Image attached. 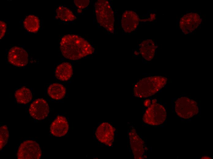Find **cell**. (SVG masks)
Listing matches in <instances>:
<instances>
[{"instance_id":"8","label":"cell","mask_w":213,"mask_h":159,"mask_svg":"<svg viewBox=\"0 0 213 159\" xmlns=\"http://www.w3.org/2000/svg\"><path fill=\"white\" fill-rule=\"evenodd\" d=\"M128 135L134 158L136 159L144 158L145 150L144 141L140 137L133 128H132L129 130Z\"/></svg>"},{"instance_id":"11","label":"cell","mask_w":213,"mask_h":159,"mask_svg":"<svg viewBox=\"0 0 213 159\" xmlns=\"http://www.w3.org/2000/svg\"><path fill=\"white\" fill-rule=\"evenodd\" d=\"M8 60L12 64L17 67H23L28 61V55L22 48L14 46L11 48L8 53Z\"/></svg>"},{"instance_id":"14","label":"cell","mask_w":213,"mask_h":159,"mask_svg":"<svg viewBox=\"0 0 213 159\" xmlns=\"http://www.w3.org/2000/svg\"><path fill=\"white\" fill-rule=\"evenodd\" d=\"M140 47V53L144 58L148 61L153 59L157 46L152 40L143 41Z\"/></svg>"},{"instance_id":"24","label":"cell","mask_w":213,"mask_h":159,"mask_svg":"<svg viewBox=\"0 0 213 159\" xmlns=\"http://www.w3.org/2000/svg\"><path fill=\"white\" fill-rule=\"evenodd\" d=\"M82 9H79L77 10L78 12L79 13H81L82 12Z\"/></svg>"},{"instance_id":"10","label":"cell","mask_w":213,"mask_h":159,"mask_svg":"<svg viewBox=\"0 0 213 159\" xmlns=\"http://www.w3.org/2000/svg\"><path fill=\"white\" fill-rule=\"evenodd\" d=\"M49 112V108L47 102L42 98H38L32 103L29 108L31 116L36 120L45 118Z\"/></svg>"},{"instance_id":"22","label":"cell","mask_w":213,"mask_h":159,"mask_svg":"<svg viewBox=\"0 0 213 159\" xmlns=\"http://www.w3.org/2000/svg\"><path fill=\"white\" fill-rule=\"evenodd\" d=\"M6 24L3 21L0 20V39L4 36L6 31Z\"/></svg>"},{"instance_id":"25","label":"cell","mask_w":213,"mask_h":159,"mask_svg":"<svg viewBox=\"0 0 213 159\" xmlns=\"http://www.w3.org/2000/svg\"><path fill=\"white\" fill-rule=\"evenodd\" d=\"M156 99H154L152 101V103H155L156 102Z\"/></svg>"},{"instance_id":"21","label":"cell","mask_w":213,"mask_h":159,"mask_svg":"<svg viewBox=\"0 0 213 159\" xmlns=\"http://www.w3.org/2000/svg\"><path fill=\"white\" fill-rule=\"evenodd\" d=\"M89 0H75L74 3L77 7L79 9H82L85 8L89 5Z\"/></svg>"},{"instance_id":"3","label":"cell","mask_w":213,"mask_h":159,"mask_svg":"<svg viewBox=\"0 0 213 159\" xmlns=\"http://www.w3.org/2000/svg\"><path fill=\"white\" fill-rule=\"evenodd\" d=\"M95 7L98 23L109 32L113 33L114 16L109 2L105 0H98Z\"/></svg>"},{"instance_id":"12","label":"cell","mask_w":213,"mask_h":159,"mask_svg":"<svg viewBox=\"0 0 213 159\" xmlns=\"http://www.w3.org/2000/svg\"><path fill=\"white\" fill-rule=\"evenodd\" d=\"M140 19L137 14L132 11H126L122 16L121 24L126 32H130L137 28Z\"/></svg>"},{"instance_id":"19","label":"cell","mask_w":213,"mask_h":159,"mask_svg":"<svg viewBox=\"0 0 213 159\" xmlns=\"http://www.w3.org/2000/svg\"><path fill=\"white\" fill-rule=\"evenodd\" d=\"M56 17L62 21L65 22L74 20L76 17L73 13L67 8L62 6L56 10Z\"/></svg>"},{"instance_id":"2","label":"cell","mask_w":213,"mask_h":159,"mask_svg":"<svg viewBox=\"0 0 213 159\" xmlns=\"http://www.w3.org/2000/svg\"><path fill=\"white\" fill-rule=\"evenodd\" d=\"M167 79L160 76L144 78L134 85L133 94L136 97L147 98L158 92L166 85Z\"/></svg>"},{"instance_id":"9","label":"cell","mask_w":213,"mask_h":159,"mask_svg":"<svg viewBox=\"0 0 213 159\" xmlns=\"http://www.w3.org/2000/svg\"><path fill=\"white\" fill-rule=\"evenodd\" d=\"M201 22V19L198 14L191 13L185 14L181 18L179 25L183 32L186 34L196 29Z\"/></svg>"},{"instance_id":"13","label":"cell","mask_w":213,"mask_h":159,"mask_svg":"<svg viewBox=\"0 0 213 159\" xmlns=\"http://www.w3.org/2000/svg\"><path fill=\"white\" fill-rule=\"evenodd\" d=\"M69 128V125L66 118L62 116H58L51 124L50 132L54 136L60 137L66 135Z\"/></svg>"},{"instance_id":"20","label":"cell","mask_w":213,"mask_h":159,"mask_svg":"<svg viewBox=\"0 0 213 159\" xmlns=\"http://www.w3.org/2000/svg\"><path fill=\"white\" fill-rule=\"evenodd\" d=\"M8 127L4 125L0 128V149L1 150L7 143L9 137Z\"/></svg>"},{"instance_id":"6","label":"cell","mask_w":213,"mask_h":159,"mask_svg":"<svg viewBox=\"0 0 213 159\" xmlns=\"http://www.w3.org/2000/svg\"><path fill=\"white\" fill-rule=\"evenodd\" d=\"M41 155L39 145L35 141L27 140L20 144L17 156L19 159H39Z\"/></svg>"},{"instance_id":"1","label":"cell","mask_w":213,"mask_h":159,"mask_svg":"<svg viewBox=\"0 0 213 159\" xmlns=\"http://www.w3.org/2000/svg\"><path fill=\"white\" fill-rule=\"evenodd\" d=\"M60 48L65 58L77 60L93 54L94 49L87 41L76 35L64 36L60 42Z\"/></svg>"},{"instance_id":"16","label":"cell","mask_w":213,"mask_h":159,"mask_svg":"<svg viewBox=\"0 0 213 159\" xmlns=\"http://www.w3.org/2000/svg\"><path fill=\"white\" fill-rule=\"evenodd\" d=\"M47 92L48 94L51 98L58 100L64 98L66 91L65 88L61 84L53 83L49 86Z\"/></svg>"},{"instance_id":"4","label":"cell","mask_w":213,"mask_h":159,"mask_svg":"<svg viewBox=\"0 0 213 159\" xmlns=\"http://www.w3.org/2000/svg\"><path fill=\"white\" fill-rule=\"evenodd\" d=\"M166 116L165 107L159 103H152L146 109L143 120L145 123L152 126L160 125L165 121Z\"/></svg>"},{"instance_id":"23","label":"cell","mask_w":213,"mask_h":159,"mask_svg":"<svg viewBox=\"0 0 213 159\" xmlns=\"http://www.w3.org/2000/svg\"><path fill=\"white\" fill-rule=\"evenodd\" d=\"M151 104V101L149 99L146 100L144 102V105L146 107H148Z\"/></svg>"},{"instance_id":"17","label":"cell","mask_w":213,"mask_h":159,"mask_svg":"<svg viewBox=\"0 0 213 159\" xmlns=\"http://www.w3.org/2000/svg\"><path fill=\"white\" fill-rule=\"evenodd\" d=\"M17 102L19 103L26 104L32 99V94L30 89L22 87L16 91L14 94Z\"/></svg>"},{"instance_id":"15","label":"cell","mask_w":213,"mask_h":159,"mask_svg":"<svg viewBox=\"0 0 213 159\" xmlns=\"http://www.w3.org/2000/svg\"><path fill=\"white\" fill-rule=\"evenodd\" d=\"M73 74V69L71 65L68 62H64L59 65L57 67L55 74L56 77L62 81L69 80Z\"/></svg>"},{"instance_id":"18","label":"cell","mask_w":213,"mask_h":159,"mask_svg":"<svg viewBox=\"0 0 213 159\" xmlns=\"http://www.w3.org/2000/svg\"><path fill=\"white\" fill-rule=\"evenodd\" d=\"M24 24L25 28L27 31L32 33L37 32L40 27L39 18L33 15L27 16L24 20Z\"/></svg>"},{"instance_id":"7","label":"cell","mask_w":213,"mask_h":159,"mask_svg":"<svg viewBox=\"0 0 213 159\" xmlns=\"http://www.w3.org/2000/svg\"><path fill=\"white\" fill-rule=\"evenodd\" d=\"M115 130V128L109 123H103L99 125L96 130V138L100 142L111 146L114 140Z\"/></svg>"},{"instance_id":"5","label":"cell","mask_w":213,"mask_h":159,"mask_svg":"<svg viewBox=\"0 0 213 159\" xmlns=\"http://www.w3.org/2000/svg\"><path fill=\"white\" fill-rule=\"evenodd\" d=\"M175 104L176 112L181 118L188 119L198 113L199 109L196 102L187 97L178 98Z\"/></svg>"}]
</instances>
